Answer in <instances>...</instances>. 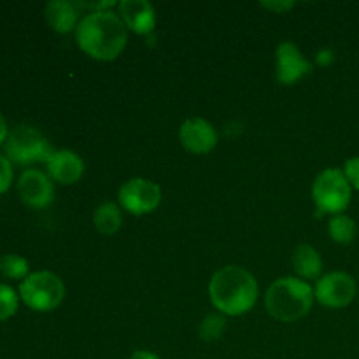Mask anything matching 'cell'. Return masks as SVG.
I'll use <instances>...</instances> for the list:
<instances>
[{
	"label": "cell",
	"instance_id": "d6986e66",
	"mask_svg": "<svg viewBox=\"0 0 359 359\" xmlns=\"http://www.w3.org/2000/svg\"><path fill=\"white\" fill-rule=\"evenodd\" d=\"M224 328H226V321H224V318H221V316H207L205 319L202 321V325H200V337H202V340H205V342H214V340L219 339L221 335H223Z\"/></svg>",
	"mask_w": 359,
	"mask_h": 359
},
{
	"label": "cell",
	"instance_id": "5b68a950",
	"mask_svg": "<svg viewBox=\"0 0 359 359\" xmlns=\"http://www.w3.org/2000/svg\"><path fill=\"white\" fill-rule=\"evenodd\" d=\"M351 184L342 170L326 168L316 177L312 186V196L318 210L339 216L351 203Z\"/></svg>",
	"mask_w": 359,
	"mask_h": 359
},
{
	"label": "cell",
	"instance_id": "44dd1931",
	"mask_svg": "<svg viewBox=\"0 0 359 359\" xmlns=\"http://www.w3.org/2000/svg\"><path fill=\"white\" fill-rule=\"evenodd\" d=\"M11 182H13V167L11 161L0 154V195L9 189Z\"/></svg>",
	"mask_w": 359,
	"mask_h": 359
},
{
	"label": "cell",
	"instance_id": "6da1fadb",
	"mask_svg": "<svg viewBox=\"0 0 359 359\" xmlns=\"http://www.w3.org/2000/svg\"><path fill=\"white\" fill-rule=\"evenodd\" d=\"M77 46L88 56L102 62L118 58L128 42V32L121 18L111 11H93L83 18L76 30Z\"/></svg>",
	"mask_w": 359,
	"mask_h": 359
},
{
	"label": "cell",
	"instance_id": "d4e9b609",
	"mask_svg": "<svg viewBox=\"0 0 359 359\" xmlns=\"http://www.w3.org/2000/svg\"><path fill=\"white\" fill-rule=\"evenodd\" d=\"M332 51H321L318 56V62L321 63V65H328V63H332Z\"/></svg>",
	"mask_w": 359,
	"mask_h": 359
},
{
	"label": "cell",
	"instance_id": "4fadbf2b",
	"mask_svg": "<svg viewBox=\"0 0 359 359\" xmlns=\"http://www.w3.org/2000/svg\"><path fill=\"white\" fill-rule=\"evenodd\" d=\"M119 16L135 34H149L156 25V14L154 7L147 0H123L119 2Z\"/></svg>",
	"mask_w": 359,
	"mask_h": 359
},
{
	"label": "cell",
	"instance_id": "484cf974",
	"mask_svg": "<svg viewBox=\"0 0 359 359\" xmlns=\"http://www.w3.org/2000/svg\"><path fill=\"white\" fill-rule=\"evenodd\" d=\"M4 140H7V125H6V119H4V116L0 114V144H2Z\"/></svg>",
	"mask_w": 359,
	"mask_h": 359
},
{
	"label": "cell",
	"instance_id": "3957f363",
	"mask_svg": "<svg viewBox=\"0 0 359 359\" xmlns=\"http://www.w3.org/2000/svg\"><path fill=\"white\" fill-rule=\"evenodd\" d=\"M314 302V291L305 280L283 277L269 287L265 307L272 318L283 323H293L309 314Z\"/></svg>",
	"mask_w": 359,
	"mask_h": 359
},
{
	"label": "cell",
	"instance_id": "8fae6325",
	"mask_svg": "<svg viewBox=\"0 0 359 359\" xmlns=\"http://www.w3.org/2000/svg\"><path fill=\"white\" fill-rule=\"evenodd\" d=\"M179 139L186 151L193 154H207L216 147L217 133L209 121L202 118L186 119L179 132Z\"/></svg>",
	"mask_w": 359,
	"mask_h": 359
},
{
	"label": "cell",
	"instance_id": "9a60e30c",
	"mask_svg": "<svg viewBox=\"0 0 359 359\" xmlns=\"http://www.w3.org/2000/svg\"><path fill=\"white\" fill-rule=\"evenodd\" d=\"M293 266L304 279H318L323 270V259L312 245L302 244L293 252Z\"/></svg>",
	"mask_w": 359,
	"mask_h": 359
},
{
	"label": "cell",
	"instance_id": "52a82bcc",
	"mask_svg": "<svg viewBox=\"0 0 359 359\" xmlns=\"http://www.w3.org/2000/svg\"><path fill=\"white\" fill-rule=\"evenodd\" d=\"M118 200L119 205L128 210L130 214L144 216V214H149L158 209L161 202V189L149 179L135 177L126 181L119 188Z\"/></svg>",
	"mask_w": 359,
	"mask_h": 359
},
{
	"label": "cell",
	"instance_id": "7402d4cb",
	"mask_svg": "<svg viewBox=\"0 0 359 359\" xmlns=\"http://www.w3.org/2000/svg\"><path fill=\"white\" fill-rule=\"evenodd\" d=\"M344 175L349 181L351 188L359 189V156L351 158L346 161V167H344Z\"/></svg>",
	"mask_w": 359,
	"mask_h": 359
},
{
	"label": "cell",
	"instance_id": "ffe728a7",
	"mask_svg": "<svg viewBox=\"0 0 359 359\" xmlns=\"http://www.w3.org/2000/svg\"><path fill=\"white\" fill-rule=\"evenodd\" d=\"M18 311V294L6 284H0V323L13 318Z\"/></svg>",
	"mask_w": 359,
	"mask_h": 359
},
{
	"label": "cell",
	"instance_id": "5bb4252c",
	"mask_svg": "<svg viewBox=\"0 0 359 359\" xmlns=\"http://www.w3.org/2000/svg\"><path fill=\"white\" fill-rule=\"evenodd\" d=\"M46 20L58 34H69L77 27V7L69 0H53L46 6Z\"/></svg>",
	"mask_w": 359,
	"mask_h": 359
},
{
	"label": "cell",
	"instance_id": "cb8c5ba5",
	"mask_svg": "<svg viewBox=\"0 0 359 359\" xmlns=\"http://www.w3.org/2000/svg\"><path fill=\"white\" fill-rule=\"evenodd\" d=\"M128 359H160L154 353H149V351H137L133 353Z\"/></svg>",
	"mask_w": 359,
	"mask_h": 359
},
{
	"label": "cell",
	"instance_id": "8992f818",
	"mask_svg": "<svg viewBox=\"0 0 359 359\" xmlns=\"http://www.w3.org/2000/svg\"><path fill=\"white\" fill-rule=\"evenodd\" d=\"M53 153L55 151L49 146L48 140L32 126H16L7 135L6 154L7 160H13L14 163L28 165L35 163V161L48 163Z\"/></svg>",
	"mask_w": 359,
	"mask_h": 359
},
{
	"label": "cell",
	"instance_id": "e0dca14e",
	"mask_svg": "<svg viewBox=\"0 0 359 359\" xmlns=\"http://www.w3.org/2000/svg\"><path fill=\"white\" fill-rule=\"evenodd\" d=\"M328 233L337 244H351L356 238L358 226L353 217L339 214V216H333L332 221H330Z\"/></svg>",
	"mask_w": 359,
	"mask_h": 359
},
{
	"label": "cell",
	"instance_id": "9c48e42d",
	"mask_svg": "<svg viewBox=\"0 0 359 359\" xmlns=\"http://www.w3.org/2000/svg\"><path fill=\"white\" fill-rule=\"evenodd\" d=\"M312 70L311 62L304 58L297 44L293 42H283L276 53V74L277 81L284 86L298 83L305 74Z\"/></svg>",
	"mask_w": 359,
	"mask_h": 359
},
{
	"label": "cell",
	"instance_id": "277c9868",
	"mask_svg": "<svg viewBox=\"0 0 359 359\" xmlns=\"http://www.w3.org/2000/svg\"><path fill=\"white\" fill-rule=\"evenodd\" d=\"M21 300L32 311L49 312L55 311L65 297L63 280L53 272L30 273L20 286Z\"/></svg>",
	"mask_w": 359,
	"mask_h": 359
},
{
	"label": "cell",
	"instance_id": "7a4b0ae2",
	"mask_svg": "<svg viewBox=\"0 0 359 359\" xmlns=\"http://www.w3.org/2000/svg\"><path fill=\"white\" fill-rule=\"evenodd\" d=\"M210 302L226 316H241L251 311L258 298L255 276L241 266H224L214 273L209 284Z\"/></svg>",
	"mask_w": 359,
	"mask_h": 359
},
{
	"label": "cell",
	"instance_id": "7c38bea8",
	"mask_svg": "<svg viewBox=\"0 0 359 359\" xmlns=\"http://www.w3.org/2000/svg\"><path fill=\"white\" fill-rule=\"evenodd\" d=\"M46 165H48L49 177L60 184H74L84 174V163L79 154L69 149L55 151Z\"/></svg>",
	"mask_w": 359,
	"mask_h": 359
},
{
	"label": "cell",
	"instance_id": "ba28073f",
	"mask_svg": "<svg viewBox=\"0 0 359 359\" xmlns=\"http://www.w3.org/2000/svg\"><path fill=\"white\" fill-rule=\"evenodd\" d=\"M356 293L358 286L353 276L346 272H332L318 280L314 297L323 307L344 309L353 304Z\"/></svg>",
	"mask_w": 359,
	"mask_h": 359
},
{
	"label": "cell",
	"instance_id": "ac0fdd59",
	"mask_svg": "<svg viewBox=\"0 0 359 359\" xmlns=\"http://www.w3.org/2000/svg\"><path fill=\"white\" fill-rule=\"evenodd\" d=\"M0 273L7 279H27L28 262L18 255H6L0 258Z\"/></svg>",
	"mask_w": 359,
	"mask_h": 359
},
{
	"label": "cell",
	"instance_id": "2e32d148",
	"mask_svg": "<svg viewBox=\"0 0 359 359\" xmlns=\"http://www.w3.org/2000/svg\"><path fill=\"white\" fill-rule=\"evenodd\" d=\"M123 214L116 203H102L93 214V224L102 235H114L121 228Z\"/></svg>",
	"mask_w": 359,
	"mask_h": 359
},
{
	"label": "cell",
	"instance_id": "603a6c76",
	"mask_svg": "<svg viewBox=\"0 0 359 359\" xmlns=\"http://www.w3.org/2000/svg\"><path fill=\"white\" fill-rule=\"evenodd\" d=\"M263 7H265V9H272V11H277V13H280V11H286V9H290V7H293L294 4L293 2H263L262 4Z\"/></svg>",
	"mask_w": 359,
	"mask_h": 359
},
{
	"label": "cell",
	"instance_id": "30bf717a",
	"mask_svg": "<svg viewBox=\"0 0 359 359\" xmlns=\"http://www.w3.org/2000/svg\"><path fill=\"white\" fill-rule=\"evenodd\" d=\"M18 191L23 203H27L32 209H44L53 202V196H55L51 179L44 172L34 170V168L21 174Z\"/></svg>",
	"mask_w": 359,
	"mask_h": 359
}]
</instances>
